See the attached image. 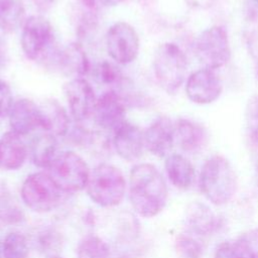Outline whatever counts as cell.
Segmentation results:
<instances>
[{"label": "cell", "mask_w": 258, "mask_h": 258, "mask_svg": "<svg viewBox=\"0 0 258 258\" xmlns=\"http://www.w3.org/2000/svg\"><path fill=\"white\" fill-rule=\"evenodd\" d=\"M27 155V150L20 136L14 132H7L0 138V169H19Z\"/></svg>", "instance_id": "cell-18"}, {"label": "cell", "mask_w": 258, "mask_h": 258, "mask_svg": "<svg viewBox=\"0 0 258 258\" xmlns=\"http://www.w3.org/2000/svg\"><path fill=\"white\" fill-rule=\"evenodd\" d=\"M165 171L170 182L179 189L189 188L195 181V167L183 155L168 154L164 162Z\"/></svg>", "instance_id": "cell-21"}, {"label": "cell", "mask_w": 258, "mask_h": 258, "mask_svg": "<svg viewBox=\"0 0 258 258\" xmlns=\"http://www.w3.org/2000/svg\"><path fill=\"white\" fill-rule=\"evenodd\" d=\"M13 104V97L9 85L5 81L0 80V117L8 116Z\"/></svg>", "instance_id": "cell-33"}, {"label": "cell", "mask_w": 258, "mask_h": 258, "mask_svg": "<svg viewBox=\"0 0 258 258\" xmlns=\"http://www.w3.org/2000/svg\"><path fill=\"white\" fill-rule=\"evenodd\" d=\"M23 204L33 212L48 213L60 204L62 191L47 172L29 174L21 186Z\"/></svg>", "instance_id": "cell-6"}, {"label": "cell", "mask_w": 258, "mask_h": 258, "mask_svg": "<svg viewBox=\"0 0 258 258\" xmlns=\"http://www.w3.org/2000/svg\"><path fill=\"white\" fill-rule=\"evenodd\" d=\"M107 51L112 59L121 64L133 61L139 51V37L136 30L126 22L113 24L106 35Z\"/></svg>", "instance_id": "cell-9"}, {"label": "cell", "mask_w": 258, "mask_h": 258, "mask_svg": "<svg viewBox=\"0 0 258 258\" xmlns=\"http://www.w3.org/2000/svg\"><path fill=\"white\" fill-rule=\"evenodd\" d=\"M24 12L22 0H0V28L15 31L23 21Z\"/></svg>", "instance_id": "cell-23"}, {"label": "cell", "mask_w": 258, "mask_h": 258, "mask_svg": "<svg viewBox=\"0 0 258 258\" xmlns=\"http://www.w3.org/2000/svg\"><path fill=\"white\" fill-rule=\"evenodd\" d=\"M255 180H256V184L258 186V156L256 158V161H255Z\"/></svg>", "instance_id": "cell-38"}, {"label": "cell", "mask_w": 258, "mask_h": 258, "mask_svg": "<svg viewBox=\"0 0 258 258\" xmlns=\"http://www.w3.org/2000/svg\"><path fill=\"white\" fill-rule=\"evenodd\" d=\"M64 95L76 121L83 122L93 115L97 100L92 86L85 79L76 78L67 83Z\"/></svg>", "instance_id": "cell-11"}, {"label": "cell", "mask_w": 258, "mask_h": 258, "mask_svg": "<svg viewBox=\"0 0 258 258\" xmlns=\"http://www.w3.org/2000/svg\"><path fill=\"white\" fill-rule=\"evenodd\" d=\"M237 242L245 258H258V227L245 232Z\"/></svg>", "instance_id": "cell-30"}, {"label": "cell", "mask_w": 258, "mask_h": 258, "mask_svg": "<svg viewBox=\"0 0 258 258\" xmlns=\"http://www.w3.org/2000/svg\"><path fill=\"white\" fill-rule=\"evenodd\" d=\"M58 69L67 75L85 76L90 69L89 58L80 43L73 42L54 54Z\"/></svg>", "instance_id": "cell-19"}, {"label": "cell", "mask_w": 258, "mask_h": 258, "mask_svg": "<svg viewBox=\"0 0 258 258\" xmlns=\"http://www.w3.org/2000/svg\"><path fill=\"white\" fill-rule=\"evenodd\" d=\"M25 215L16 199L7 191L0 195V221L7 225L21 224Z\"/></svg>", "instance_id": "cell-26"}, {"label": "cell", "mask_w": 258, "mask_h": 258, "mask_svg": "<svg viewBox=\"0 0 258 258\" xmlns=\"http://www.w3.org/2000/svg\"><path fill=\"white\" fill-rule=\"evenodd\" d=\"M57 141L49 132L37 135L31 143V158L33 163L42 168H48L56 157Z\"/></svg>", "instance_id": "cell-22"}, {"label": "cell", "mask_w": 258, "mask_h": 258, "mask_svg": "<svg viewBox=\"0 0 258 258\" xmlns=\"http://www.w3.org/2000/svg\"><path fill=\"white\" fill-rule=\"evenodd\" d=\"M223 83L215 70L201 69L189 75L185 83V94L196 104L207 105L215 102L222 94Z\"/></svg>", "instance_id": "cell-10"}, {"label": "cell", "mask_w": 258, "mask_h": 258, "mask_svg": "<svg viewBox=\"0 0 258 258\" xmlns=\"http://www.w3.org/2000/svg\"><path fill=\"white\" fill-rule=\"evenodd\" d=\"M199 237L190 231L179 234L175 241V249L178 255L182 258H202L205 248Z\"/></svg>", "instance_id": "cell-27"}, {"label": "cell", "mask_w": 258, "mask_h": 258, "mask_svg": "<svg viewBox=\"0 0 258 258\" xmlns=\"http://www.w3.org/2000/svg\"><path fill=\"white\" fill-rule=\"evenodd\" d=\"M9 123L12 132L19 136L26 135L40 127L38 106L28 99L16 101L9 113Z\"/></svg>", "instance_id": "cell-15"}, {"label": "cell", "mask_w": 258, "mask_h": 258, "mask_svg": "<svg viewBox=\"0 0 258 258\" xmlns=\"http://www.w3.org/2000/svg\"><path fill=\"white\" fill-rule=\"evenodd\" d=\"M47 169L62 192H77L86 188L91 172L87 162L74 151L57 154Z\"/></svg>", "instance_id": "cell-5"}, {"label": "cell", "mask_w": 258, "mask_h": 258, "mask_svg": "<svg viewBox=\"0 0 258 258\" xmlns=\"http://www.w3.org/2000/svg\"><path fill=\"white\" fill-rule=\"evenodd\" d=\"M113 145L121 158L127 161L136 160L145 147L144 133L136 125L125 121L114 131Z\"/></svg>", "instance_id": "cell-14"}, {"label": "cell", "mask_w": 258, "mask_h": 258, "mask_svg": "<svg viewBox=\"0 0 258 258\" xmlns=\"http://www.w3.org/2000/svg\"><path fill=\"white\" fill-rule=\"evenodd\" d=\"M174 142L185 152L201 151L208 142V133L199 123L180 118L174 123Z\"/></svg>", "instance_id": "cell-17"}, {"label": "cell", "mask_w": 258, "mask_h": 258, "mask_svg": "<svg viewBox=\"0 0 258 258\" xmlns=\"http://www.w3.org/2000/svg\"><path fill=\"white\" fill-rule=\"evenodd\" d=\"M36 247L47 257L58 255L57 252L62 248L61 235L53 228L45 227L39 230L35 236Z\"/></svg>", "instance_id": "cell-28"}, {"label": "cell", "mask_w": 258, "mask_h": 258, "mask_svg": "<svg viewBox=\"0 0 258 258\" xmlns=\"http://www.w3.org/2000/svg\"><path fill=\"white\" fill-rule=\"evenodd\" d=\"M237 177L230 162L221 155L208 158L200 174V189L205 198L216 206L227 204L235 196Z\"/></svg>", "instance_id": "cell-2"}, {"label": "cell", "mask_w": 258, "mask_h": 258, "mask_svg": "<svg viewBox=\"0 0 258 258\" xmlns=\"http://www.w3.org/2000/svg\"><path fill=\"white\" fill-rule=\"evenodd\" d=\"M77 256L78 258H110V248L102 238L90 235L79 243Z\"/></svg>", "instance_id": "cell-25"}, {"label": "cell", "mask_w": 258, "mask_h": 258, "mask_svg": "<svg viewBox=\"0 0 258 258\" xmlns=\"http://www.w3.org/2000/svg\"><path fill=\"white\" fill-rule=\"evenodd\" d=\"M125 106L117 92L110 90L104 93L96 102L94 119L104 130L115 131L125 122Z\"/></svg>", "instance_id": "cell-12"}, {"label": "cell", "mask_w": 258, "mask_h": 258, "mask_svg": "<svg viewBox=\"0 0 258 258\" xmlns=\"http://www.w3.org/2000/svg\"><path fill=\"white\" fill-rule=\"evenodd\" d=\"M215 258H245V255L237 241H227L217 247Z\"/></svg>", "instance_id": "cell-32"}, {"label": "cell", "mask_w": 258, "mask_h": 258, "mask_svg": "<svg viewBox=\"0 0 258 258\" xmlns=\"http://www.w3.org/2000/svg\"><path fill=\"white\" fill-rule=\"evenodd\" d=\"M168 191L159 170L150 163L133 166L129 174V199L134 211L141 217L152 218L165 207Z\"/></svg>", "instance_id": "cell-1"}, {"label": "cell", "mask_w": 258, "mask_h": 258, "mask_svg": "<svg viewBox=\"0 0 258 258\" xmlns=\"http://www.w3.org/2000/svg\"><path fill=\"white\" fill-rule=\"evenodd\" d=\"M153 71L159 86L168 94L175 93L186 74V57L183 51L172 42L160 44L154 52Z\"/></svg>", "instance_id": "cell-4"}, {"label": "cell", "mask_w": 258, "mask_h": 258, "mask_svg": "<svg viewBox=\"0 0 258 258\" xmlns=\"http://www.w3.org/2000/svg\"><path fill=\"white\" fill-rule=\"evenodd\" d=\"M96 77L100 80V82L106 85H111L119 81L120 72L112 63L104 61L96 69Z\"/></svg>", "instance_id": "cell-31"}, {"label": "cell", "mask_w": 258, "mask_h": 258, "mask_svg": "<svg viewBox=\"0 0 258 258\" xmlns=\"http://www.w3.org/2000/svg\"><path fill=\"white\" fill-rule=\"evenodd\" d=\"M122 0H83L84 5L91 10H97L103 7H112L118 5Z\"/></svg>", "instance_id": "cell-35"}, {"label": "cell", "mask_w": 258, "mask_h": 258, "mask_svg": "<svg viewBox=\"0 0 258 258\" xmlns=\"http://www.w3.org/2000/svg\"><path fill=\"white\" fill-rule=\"evenodd\" d=\"M245 124L251 139L258 142V96L252 97L247 103Z\"/></svg>", "instance_id": "cell-29"}, {"label": "cell", "mask_w": 258, "mask_h": 258, "mask_svg": "<svg viewBox=\"0 0 258 258\" xmlns=\"http://www.w3.org/2000/svg\"><path fill=\"white\" fill-rule=\"evenodd\" d=\"M47 258H63V257H61V256H59V255H53V256H49V257H47Z\"/></svg>", "instance_id": "cell-39"}, {"label": "cell", "mask_w": 258, "mask_h": 258, "mask_svg": "<svg viewBox=\"0 0 258 258\" xmlns=\"http://www.w3.org/2000/svg\"><path fill=\"white\" fill-rule=\"evenodd\" d=\"M40 128L54 136H63L69 131L70 120L66 110L55 100H48L38 106Z\"/></svg>", "instance_id": "cell-20"}, {"label": "cell", "mask_w": 258, "mask_h": 258, "mask_svg": "<svg viewBox=\"0 0 258 258\" xmlns=\"http://www.w3.org/2000/svg\"><path fill=\"white\" fill-rule=\"evenodd\" d=\"M32 1L38 8L45 10V9H48L52 5L54 0H32Z\"/></svg>", "instance_id": "cell-36"}, {"label": "cell", "mask_w": 258, "mask_h": 258, "mask_svg": "<svg viewBox=\"0 0 258 258\" xmlns=\"http://www.w3.org/2000/svg\"><path fill=\"white\" fill-rule=\"evenodd\" d=\"M144 144L153 155L167 156L174 144V123L166 116L155 119L144 132Z\"/></svg>", "instance_id": "cell-13"}, {"label": "cell", "mask_w": 258, "mask_h": 258, "mask_svg": "<svg viewBox=\"0 0 258 258\" xmlns=\"http://www.w3.org/2000/svg\"><path fill=\"white\" fill-rule=\"evenodd\" d=\"M0 258H3V255H2V248H1V245H0Z\"/></svg>", "instance_id": "cell-40"}, {"label": "cell", "mask_w": 258, "mask_h": 258, "mask_svg": "<svg viewBox=\"0 0 258 258\" xmlns=\"http://www.w3.org/2000/svg\"><path fill=\"white\" fill-rule=\"evenodd\" d=\"M86 190L91 201L96 205L103 208H112L123 201L126 191V180L118 167L102 163L90 172Z\"/></svg>", "instance_id": "cell-3"}, {"label": "cell", "mask_w": 258, "mask_h": 258, "mask_svg": "<svg viewBox=\"0 0 258 258\" xmlns=\"http://www.w3.org/2000/svg\"><path fill=\"white\" fill-rule=\"evenodd\" d=\"M6 60V52L4 49V42L0 37V71L3 69Z\"/></svg>", "instance_id": "cell-37"}, {"label": "cell", "mask_w": 258, "mask_h": 258, "mask_svg": "<svg viewBox=\"0 0 258 258\" xmlns=\"http://www.w3.org/2000/svg\"><path fill=\"white\" fill-rule=\"evenodd\" d=\"M3 258H28L29 246L26 237L20 232L8 233L1 245Z\"/></svg>", "instance_id": "cell-24"}, {"label": "cell", "mask_w": 258, "mask_h": 258, "mask_svg": "<svg viewBox=\"0 0 258 258\" xmlns=\"http://www.w3.org/2000/svg\"><path fill=\"white\" fill-rule=\"evenodd\" d=\"M185 221L189 231L200 237L212 235L221 227V219L218 215L201 202H192L187 206Z\"/></svg>", "instance_id": "cell-16"}, {"label": "cell", "mask_w": 258, "mask_h": 258, "mask_svg": "<svg viewBox=\"0 0 258 258\" xmlns=\"http://www.w3.org/2000/svg\"><path fill=\"white\" fill-rule=\"evenodd\" d=\"M195 51L205 68L216 70L224 67L231 57L227 30L221 25L206 28L196 40Z\"/></svg>", "instance_id": "cell-7"}, {"label": "cell", "mask_w": 258, "mask_h": 258, "mask_svg": "<svg viewBox=\"0 0 258 258\" xmlns=\"http://www.w3.org/2000/svg\"><path fill=\"white\" fill-rule=\"evenodd\" d=\"M52 42V27L47 19L40 15H32L25 20L21 33V46L28 58L37 60L47 57L50 55Z\"/></svg>", "instance_id": "cell-8"}, {"label": "cell", "mask_w": 258, "mask_h": 258, "mask_svg": "<svg viewBox=\"0 0 258 258\" xmlns=\"http://www.w3.org/2000/svg\"><path fill=\"white\" fill-rule=\"evenodd\" d=\"M246 16L253 22H258V0H243Z\"/></svg>", "instance_id": "cell-34"}]
</instances>
